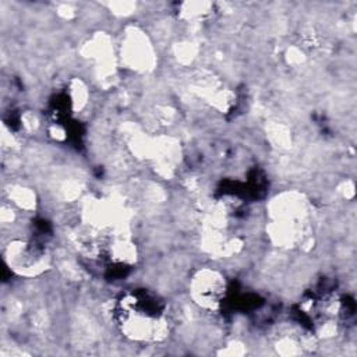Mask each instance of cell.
Listing matches in <instances>:
<instances>
[{
	"instance_id": "obj_2",
	"label": "cell",
	"mask_w": 357,
	"mask_h": 357,
	"mask_svg": "<svg viewBox=\"0 0 357 357\" xmlns=\"http://www.w3.org/2000/svg\"><path fill=\"white\" fill-rule=\"evenodd\" d=\"M121 57L131 68L146 70L153 56L146 38L141 32H135L126 39Z\"/></svg>"
},
{
	"instance_id": "obj_1",
	"label": "cell",
	"mask_w": 357,
	"mask_h": 357,
	"mask_svg": "<svg viewBox=\"0 0 357 357\" xmlns=\"http://www.w3.org/2000/svg\"><path fill=\"white\" fill-rule=\"evenodd\" d=\"M192 301L202 310L215 311L220 307L227 293L225 275L213 268L199 269L190 282Z\"/></svg>"
}]
</instances>
